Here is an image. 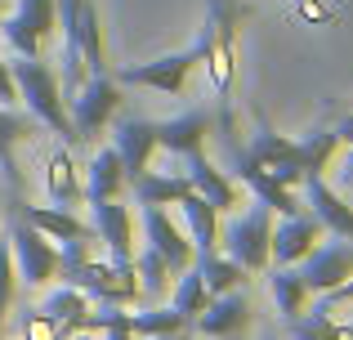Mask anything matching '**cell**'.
Here are the masks:
<instances>
[{"instance_id": "obj_31", "label": "cell", "mask_w": 353, "mask_h": 340, "mask_svg": "<svg viewBox=\"0 0 353 340\" xmlns=\"http://www.w3.org/2000/svg\"><path fill=\"white\" fill-rule=\"evenodd\" d=\"M291 340H353V327L336 323L331 309H313V314L291 318Z\"/></svg>"}, {"instance_id": "obj_26", "label": "cell", "mask_w": 353, "mask_h": 340, "mask_svg": "<svg viewBox=\"0 0 353 340\" xmlns=\"http://www.w3.org/2000/svg\"><path fill=\"white\" fill-rule=\"evenodd\" d=\"M41 314L54 318V323L63 327V336L72 340V336H77V327H81V318L90 314V296H85V291H77V287H59V291L45 296Z\"/></svg>"}, {"instance_id": "obj_11", "label": "cell", "mask_w": 353, "mask_h": 340, "mask_svg": "<svg viewBox=\"0 0 353 340\" xmlns=\"http://www.w3.org/2000/svg\"><path fill=\"white\" fill-rule=\"evenodd\" d=\"M300 264H304L300 278H304V287H309V296H313V291L322 296V291L340 287V282L353 273V242L336 237V242H327V246H313Z\"/></svg>"}, {"instance_id": "obj_32", "label": "cell", "mask_w": 353, "mask_h": 340, "mask_svg": "<svg viewBox=\"0 0 353 340\" xmlns=\"http://www.w3.org/2000/svg\"><path fill=\"white\" fill-rule=\"evenodd\" d=\"M188 318L179 309H148V314H130V332L134 336H179Z\"/></svg>"}, {"instance_id": "obj_15", "label": "cell", "mask_w": 353, "mask_h": 340, "mask_svg": "<svg viewBox=\"0 0 353 340\" xmlns=\"http://www.w3.org/2000/svg\"><path fill=\"white\" fill-rule=\"evenodd\" d=\"M14 215L27 219L32 228H41L50 242H90V237H94V228L81 224L68 206H32V201H18L14 197Z\"/></svg>"}, {"instance_id": "obj_28", "label": "cell", "mask_w": 353, "mask_h": 340, "mask_svg": "<svg viewBox=\"0 0 353 340\" xmlns=\"http://www.w3.org/2000/svg\"><path fill=\"white\" fill-rule=\"evenodd\" d=\"M77 45H81V63H85V77H99L108 72V54H103V36H99V9L81 5V18H77Z\"/></svg>"}, {"instance_id": "obj_10", "label": "cell", "mask_w": 353, "mask_h": 340, "mask_svg": "<svg viewBox=\"0 0 353 340\" xmlns=\"http://www.w3.org/2000/svg\"><path fill=\"white\" fill-rule=\"evenodd\" d=\"M192 323H197V332L210 336V340H237L246 332V323H250L246 287H233V291H224V296H210L206 309H201Z\"/></svg>"}, {"instance_id": "obj_5", "label": "cell", "mask_w": 353, "mask_h": 340, "mask_svg": "<svg viewBox=\"0 0 353 340\" xmlns=\"http://www.w3.org/2000/svg\"><path fill=\"white\" fill-rule=\"evenodd\" d=\"M68 99H72L68 117H72V130H77V143L81 139H99V130L112 121V112H117V103H121V86H117V77L99 72V77L81 81Z\"/></svg>"}, {"instance_id": "obj_16", "label": "cell", "mask_w": 353, "mask_h": 340, "mask_svg": "<svg viewBox=\"0 0 353 340\" xmlns=\"http://www.w3.org/2000/svg\"><path fill=\"white\" fill-rule=\"evenodd\" d=\"M233 161H237V179L246 183L250 192H255V201H264V206L277 210V215H300V210H304V201L295 197L291 188H282V183H277L268 170H259L241 148H233Z\"/></svg>"}, {"instance_id": "obj_36", "label": "cell", "mask_w": 353, "mask_h": 340, "mask_svg": "<svg viewBox=\"0 0 353 340\" xmlns=\"http://www.w3.org/2000/svg\"><path fill=\"white\" fill-rule=\"evenodd\" d=\"M23 336H27V340H68V336H63V327L54 323V318H45L41 309H36V314H27Z\"/></svg>"}, {"instance_id": "obj_12", "label": "cell", "mask_w": 353, "mask_h": 340, "mask_svg": "<svg viewBox=\"0 0 353 340\" xmlns=\"http://www.w3.org/2000/svg\"><path fill=\"white\" fill-rule=\"evenodd\" d=\"M322 219L313 215V210H300V215H282V224H277V233L268 237V260L277 264H300L304 255L313 251V242H322Z\"/></svg>"}, {"instance_id": "obj_9", "label": "cell", "mask_w": 353, "mask_h": 340, "mask_svg": "<svg viewBox=\"0 0 353 340\" xmlns=\"http://www.w3.org/2000/svg\"><path fill=\"white\" fill-rule=\"evenodd\" d=\"M246 157L255 161L259 170H268L282 188H295V183H304V166H300V143L295 139H286V134H277L273 126L259 117V130H255V139H250V148H246Z\"/></svg>"}, {"instance_id": "obj_19", "label": "cell", "mask_w": 353, "mask_h": 340, "mask_svg": "<svg viewBox=\"0 0 353 340\" xmlns=\"http://www.w3.org/2000/svg\"><path fill=\"white\" fill-rule=\"evenodd\" d=\"M90 210H94V224H90L94 237L108 242L117 264H130L134 260V246H130V210L121 201H90Z\"/></svg>"}, {"instance_id": "obj_42", "label": "cell", "mask_w": 353, "mask_h": 340, "mask_svg": "<svg viewBox=\"0 0 353 340\" xmlns=\"http://www.w3.org/2000/svg\"><path fill=\"white\" fill-rule=\"evenodd\" d=\"M77 340H90V332H77Z\"/></svg>"}, {"instance_id": "obj_30", "label": "cell", "mask_w": 353, "mask_h": 340, "mask_svg": "<svg viewBox=\"0 0 353 340\" xmlns=\"http://www.w3.org/2000/svg\"><path fill=\"white\" fill-rule=\"evenodd\" d=\"M300 166H304V179H309V174H322L331 166V152L340 148V139H336V130H331V126H313L309 134H300Z\"/></svg>"}, {"instance_id": "obj_37", "label": "cell", "mask_w": 353, "mask_h": 340, "mask_svg": "<svg viewBox=\"0 0 353 340\" xmlns=\"http://www.w3.org/2000/svg\"><path fill=\"white\" fill-rule=\"evenodd\" d=\"M353 300V273L345 282H340V287H331V291H322V305L318 309H336V305H349Z\"/></svg>"}, {"instance_id": "obj_13", "label": "cell", "mask_w": 353, "mask_h": 340, "mask_svg": "<svg viewBox=\"0 0 353 340\" xmlns=\"http://www.w3.org/2000/svg\"><path fill=\"white\" fill-rule=\"evenodd\" d=\"M143 228H148V246H152L157 255H161L165 264H170V273H183L192 269V255H197V246L183 237V228L174 224L170 215H165V206H143Z\"/></svg>"}, {"instance_id": "obj_22", "label": "cell", "mask_w": 353, "mask_h": 340, "mask_svg": "<svg viewBox=\"0 0 353 340\" xmlns=\"http://www.w3.org/2000/svg\"><path fill=\"white\" fill-rule=\"evenodd\" d=\"M36 121L32 112H18V108H0V174H5V183L18 192V161H14V148L23 139H32Z\"/></svg>"}, {"instance_id": "obj_33", "label": "cell", "mask_w": 353, "mask_h": 340, "mask_svg": "<svg viewBox=\"0 0 353 340\" xmlns=\"http://www.w3.org/2000/svg\"><path fill=\"white\" fill-rule=\"evenodd\" d=\"M134 278H139V296H152L157 300L165 291V282H170V264H165L161 255L148 246V251L134 260Z\"/></svg>"}, {"instance_id": "obj_39", "label": "cell", "mask_w": 353, "mask_h": 340, "mask_svg": "<svg viewBox=\"0 0 353 340\" xmlns=\"http://www.w3.org/2000/svg\"><path fill=\"white\" fill-rule=\"evenodd\" d=\"M295 5H300V18H309V23H331V9L322 0H295Z\"/></svg>"}, {"instance_id": "obj_40", "label": "cell", "mask_w": 353, "mask_h": 340, "mask_svg": "<svg viewBox=\"0 0 353 340\" xmlns=\"http://www.w3.org/2000/svg\"><path fill=\"white\" fill-rule=\"evenodd\" d=\"M340 183H345V188H353V148H349L345 166H340Z\"/></svg>"}, {"instance_id": "obj_17", "label": "cell", "mask_w": 353, "mask_h": 340, "mask_svg": "<svg viewBox=\"0 0 353 340\" xmlns=\"http://www.w3.org/2000/svg\"><path fill=\"white\" fill-rule=\"evenodd\" d=\"M304 192H309V210L322 219V228L336 233V237H345V242H353V206L349 201L340 197L322 174H309V179H304Z\"/></svg>"}, {"instance_id": "obj_25", "label": "cell", "mask_w": 353, "mask_h": 340, "mask_svg": "<svg viewBox=\"0 0 353 340\" xmlns=\"http://www.w3.org/2000/svg\"><path fill=\"white\" fill-rule=\"evenodd\" d=\"M139 206H179V197L188 192V174H157L143 170L139 179H130Z\"/></svg>"}, {"instance_id": "obj_34", "label": "cell", "mask_w": 353, "mask_h": 340, "mask_svg": "<svg viewBox=\"0 0 353 340\" xmlns=\"http://www.w3.org/2000/svg\"><path fill=\"white\" fill-rule=\"evenodd\" d=\"M206 300H210V296H206V287H201V273H197V269H183V273H179V287H174L170 309H179V314L192 323V318L206 309Z\"/></svg>"}, {"instance_id": "obj_29", "label": "cell", "mask_w": 353, "mask_h": 340, "mask_svg": "<svg viewBox=\"0 0 353 340\" xmlns=\"http://www.w3.org/2000/svg\"><path fill=\"white\" fill-rule=\"evenodd\" d=\"M268 287H273L277 314H282L286 323L304 314V305H309V287H304V278L291 269V264H277V269H273V278H268Z\"/></svg>"}, {"instance_id": "obj_23", "label": "cell", "mask_w": 353, "mask_h": 340, "mask_svg": "<svg viewBox=\"0 0 353 340\" xmlns=\"http://www.w3.org/2000/svg\"><path fill=\"white\" fill-rule=\"evenodd\" d=\"M192 269L201 273V287H206V296H224V291L233 287H246V269H241L237 260H228L224 251H197L192 255Z\"/></svg>"}, {"instance_id": "obj_7", "label": "cell", "mask_w": 353, "mask_h": 340, "mask_svg": "<svg viewBox=\"0 0 353 340\" xmlns=\"http://www.w3.org/2000/svg\"><path fill=\"white\" fill-rule=\"evenodd\" d=\"M9 255H14V269L18 278L27 282V287H41V282L54 278V269H59V246L50 242V237L41 233V228H32L27 219L14 215V224H9Z\"/></svg>"}, {"instance_id": "obj_20", "label": "cell", "mask_w": 353, "mask_h": 340, "mask_svg": "<svg viewBox=\"0 0 353 340\" xmlns=\"http://www.w3.org/2000/svg\"><path fill=\"white\" fill-rule=\"evenodd\" d=\"M188 188L197 192V197H206L215 210H233L237 206V183L228 179L224 170H215L206 161V152H188Z\"/></svg>"}, {"instance_id": "obj_38", "label": "cell", "mask_w": 353, "mask_h": 340, "mask_svg": "<svg viewBox=\"0 0 353 340\" xmlns=\"http://www.w3.org/2000/svg\"><path fill=\"white\" fill-rule=\"evenodd\" d=\"M18 103V86H14V72H9V63L0 59V108H14Z\"/></svg>"}, {"instance_id": "obj_6", "label": "cell", "mask_w": 353, "mask_h": 340, "mask_svg": "<svg viewBox=\"0 0 353 340\" xmlns=\"http://www.w3.org/2000/svg\"><path fill=\"white\" fill-rule=\"evenodd\" d=\"M201 63V45L192 41L188 50H174V54H161L152 63H130V68L117 72V86H143V90H157V94H183L188 86V72Z\"/></svg>"}, {"instance_id": "obj_21", "label": "cell", "mask_w": 353, "mask_h": 340, "mask_svg": "<svg viewBox=\"0 0 353 340\" xmlns=\"http://www.w3.org/2000/svg\"><path fill=\"white\" fill-rule=\"evenodd\" d=\"M121 192H125V166L117 148H99L85 170V201H117Z\"/></svg>"}, {"instance_id": "obj_35", "label": "cell", "mask_w": 353, "mask_h": 340, "mask_svg": "<svg viewBox=\"0 0 353 340\" xmlns=\"http://www.w3.org/2000/svg\"><path fill=\"white\" fill-rule=\"evenodd\" d=\"M14 282H18V269H14V255H9V237H0V323L14 305Z\"/></svg>"}, {"instance_id": "obj_18", "label": "cell", "mask_w": 353, "mask_h": 340, "mask_svg": "<svg viewBox=\"0 0 353 340\" xmlns=\"http://www.w3.org/2000/svg\"><path fill=\"white\" fill-rule=\"evenodd\" d=\"M206 130H210V112H206V108H188L183 117L157 121V148L188 157V152H197L201 143H206Z\"/></svg>"}, {"instance_id": "obj_41", "label": "cell", "mask_w": 353, "mask_h": 340, "mask_svg": "<svg viewBox=\"0 0 353 340\" xmlns=\"http://www.w3.org/2000/svg\"><path fill=\"white\" fill-rule=\"evenodd\" d=\"M139 340H179V336H139Z\"/></svg>"}, {"instance_id": "obj_27", "label": "cell", "mask_w": 353, "mask_h": 340, "mask_svg": "<svg viewBox=\"0 0 353 340\" xmlns=\"http://www.w3.org/2000/svg\"><path fill=\"white\" fill-rule=\"evenodd\" d=\"M45 188H50V197L59 201V206H68V210L85 197V188H81V179H77V166H72V152L68 148H59L50 157V166H45Z\"/></svg>"}, {"instance_id": "obj_14", "label": "cell", "mask_w": 353, "mask_h": 340, "mask_svg": "<svg viewBox=\"0 0 353 340\" xmlns=\"http://www.w3.org/2000/svg\"><path fill=\"white\" fill-rule=\"evenodd\" d=\"M112 148H117L121 166H125V183L139 179L157 152V121H148V117H121L117 134H112Z\"/></svg>"}, {"instance_id": "obj_4", "label": "cell", "mask_w": 353, "mask_h": 340, "mask_svg": "<svg viewBox=\"0 0 353 340\" xmlns=\"http://www.w3.org/2000/svg\"><path fill=\"white\" fill-rule=\"evenodd\" d=\"M268 237H273V210H268L264 201H255L246 215H237L233 224L219 228V246H224V255L237 260L246 273L268 269Z\"/></svg>"}, {"instance_id": "obj_8", "label": "cell", "mask_w": 353, "mask_h": 340, "mask_svg": "<svg viewBox=\"0 0 353 340\" xmlns=\"http://www.w3.org/2000/svg\"><path fill=\"white\" fill-rule=\"evenodd\" d=\"M59 27V14H54V0H18V9L0 23L9 50L23 54V59H41L45 36Z\"/></svg>"}, {"instance_id": "obj_24", "label": "cell", "mask_w": 353, "mask_h": 340, "mask_svg": "<svg viewBox=\"0 0 353 340\" xmlns=\"http://www.w3.org/2000/svg\"><path fill=\"white\" fill-rule=\"evenodd\" d=\"M179 210H183V219H188L192 246H197V251H215L219 246V210L210 206L206 197H197L192 188L179 197Z\"/></svg>"}, {"instance_id": "obj_1", "label": "cell", "mask_w": 353, "mask_h": 340, "mask_svg": "<svg viewBox=\"0 0 353 340\" xmlns=\"http://www.w3.org/2000/svg\"><path fill=\"white\" fill-rule=\"evenodd\" d=\"M237 27H241V5L237 0H206V23L197 32L201 59L206 72L215 81V99H219V134L228 139V148H237L233 134V72H237Z\"/></svg>"}, {"instance_id": "obj_3", "label": "cell", "mask_w": 353, "mask_h": 340, "mask_svg": "<svg viewBox=\"0 0 353 340\" xmlns=\"http://www.w3.org/2000/svg\"><path fill=\"white\" fill-rule=\"evenodd\" d=\"M63 287H77L90 296V305H134L139 296V278H134V260L117 264V260H94L77 264L72 273H63Z\"/></svg>"}, {"instance_id": "obj_2", "label": "cell", "mask_w": 353, "mask_h": 340, "mask_svg": "<svg viewBox=\"0 0 353 340\" xmlns=\"http://www.w3.org/2000/svg\"><path fill=\"white\" fill-rule=\"evenodd\" d=\"M9 72H14L18 99L27 103V112L41 126H50L54 134H63V143L72 148V143H77V130H72V117H68V103H63V86H59V77H54V68L41 63V59H23V54H18V59L9 63Z\"/></svg>"}]
</instances>
